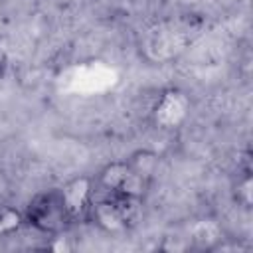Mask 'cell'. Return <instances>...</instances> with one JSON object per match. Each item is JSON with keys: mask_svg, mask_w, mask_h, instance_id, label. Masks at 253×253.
Instances as JSON below:
<instances>
[{"mask_svg": "<svg viewBox=\"0 0 253 253\" xmlns=\"http://www.w3.org/2000/svg\"><path fill=\"white\" fill-rule=\"evenodd\" d=\"M22 211L26 225H30L34 231L42 235L59 237L73 225L67 208L63 204V198L59 194V188L42 190L34 194Z\"/></svg>", "mask_w": 253, "mask_h": 253, "instance_id": "6da1fadb", "label": "cell"}, {"mask_svg": "<svg viewBox=\"0 0 253 253\" xmlns=\"http://www.w3.org/2000/svg\"><path fill=\"white\" fill-rule=\"evenodd\" d=\"M190 109H192L190 97L178 87H168L156 97L150 111V119L158 130L170 132L184 126V123L190 117Z\"/></svg>", "mask_w": 253, "mask_h": 253, "instance_id": "277c9868", "label": "cell"}, {"mask_svg": "<svg viewBox=\"0 0 253 253\" xmlns=\"http://www.w3.org/2000/svg\"><path fill=\"white\" fill-rule=\"evenodd\" d=\"M0 65H2V63H0Z\"/></svg>", "mask_w": 253, "mask_h": 253, "instance_id": "30bf717a", "label": "cell"}, {"mask_svg": "<svg viewBox=\"0 0 253 253\" xmlns=\"http://www.w3.org/2000/svg\"><path fill=\"white\" fill-rule=\"evenodd\" d=\"M95 188L97 184L91 176H77L59 188V194L63 198V204L73 223L87 219L89 208L95 200Z\"/></svg>", "mask_w": 253, "mask_h": 253, "instance_id": "5b68a950", "label": "cell"}, {"mask_svg": "<svg viewBox=\"0 0 253 253\" xmlns=\"http://www.w3.org/2000/svg\"><path fill=\"white\" fill-rule=\"evenodd\" d=\"M97 188H101L105 194L113 196H123V198H132V200H144L150 182L138 176L132 166L125 160H115L109 162L101 168V172L95 178Z\"/></svg>", "mask_w": 253, "mask_h": 253, "instance_id": "3957f363", "label": "cell"}, {"mask_svg": "<svg viewBox=\"0 0 253 253\" xmlns=\"http://www.w3.org/2000/svg\"><path fill=\"white\" fill-rule=\"evenodd\" d=\"M126 162L132 166V170L138 176H142L144 180L152 182V178H154V174H156V170L160 166V156L150 148H140V150H134L126 158Z\"/></svg>", "mask_w": 253, "mask_h": 253, "instance_id": "52a82bcc", "label": "cell"}, {"mask_svg": "<svg viewBox=\"0 0 253 253\" xmlns=\"http://www.w3.org/2000/svg\"><path fill=\"white\" fill-rule=\"evenodd\" d=\"M140 204V200L105 194L103 198L93 200L87 219L105 233H123L134 223Z\"/></svg>", "mask_w": 253, "mask_h": 253, "instance_id": "7a4b0ae2", "label": "cell"}, {"mask_svg": "<svg viewBox=\"0 0 253 253\" xmlns=\"http://www.w3.org/2000/svg\"><path fill=\"white\" fill-rule=\"evenodd\" d=\"M24 225H26L24 211L18 210L12 204L0 202V239H6V237L16 235Z\"/></svg>", "mask_w": 253, "mask_h": 253, "instance_id": "ba28073f", "label": "cell"}, {"mask_svg": "<svg viewBox=\"0 0 253 253\" xmlns=\"http://www.w3.org/2000/svg\"><path fill=\"white\" fill-rule=\"evenodd\" d=\"M233 198L237 202V206H241L243 210L251 208V200H253V180H251V172L243 170L241 176L235 180L233 184Z\"/></svg>", "mask_w": 253, "mask_h": 253, "instance_id": "9c48e42d", "label": "cell"}, {"mask_svg": "<svg viewBox=\"0 0 253 253\" xmlns=\"http://www.w3.org/2000/svg\"><path fill=\"white\" fill-rule=\"evenodd\" d=\"M184 239L188 243V249L211 253V251H217L221 247V243L227 239V235H225L223 225L215 217L202 215V217H196L188 223Z\"/></svg>", "mask_w": 253, "mask_h": 253, "instance_id": "8992f818", "label": "cell"}]
</instances>
